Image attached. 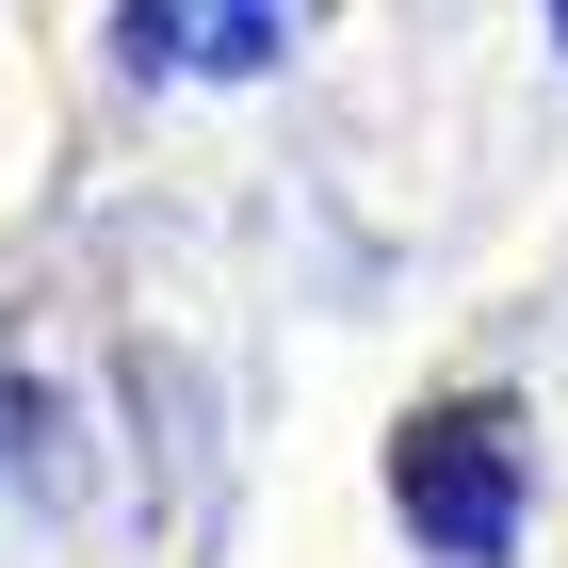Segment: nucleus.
Masks as SVG:
<instances>
[{
    "label": "nucleus",
    "instance_id": "f257e3e1",
    "mask_svg": "<svg viewBox=\"0 0 568 568\" xmlns=\"http://www.w3.org/2000/svg\"><path fill=\"white\" fill-rule=\"evenodd\" d=\"M406 520H423L455 568H487V552H504L520 487H504V438H487V406H455V423H423V438H406Z\"/></svg>",
    "mask_w": 568,
    "mask_h": 568
}]
</instances>
